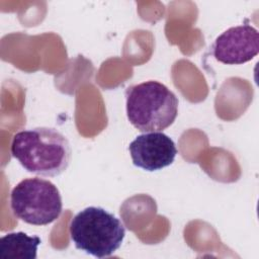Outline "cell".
I'll return each mask as SVG.
<instances>
[{
    "mask_svg": "<svg viewBox=\"0 0 259 259\" xmlns=\"http://www.w3.org/2000/svg\"><path fill=\"white\" fill-rule=\"evenodd\" d=\"M11 154L27 172L54 177L69 167L72 150L68 139L59 131L39 126L16 133Z\"/></svg>",
    "mask_w": 259,
    "mask_h": 259,
    "instance_id": "cell-1",
    "label": "cell"
},
{
    "mask_svg": "<svg viewBox=\"0 0 259 259\" xmlns=\"http://www.w3.org/2000/svg\"><path fill=\"white\" fill-rule=\"evenodd\" d=\"M125 99L127 119L140 132H161L169 127L178 114V98L158 81L130 86Z\"/></svg>",
    "mask_w": 259,
    "mask_h": 259,
    "instance_id": "cell-2",
    "label": "cell"
},
{
    "mask_svg": "<svg viewBox=\"0 0 259 259\" xmlns=\"http://www.w3.org/2000/svg\"><path fill=\"white\" fill-rule=\"evenodd\" d=\"M69 230L75 247L97 258L112 255L125 237L121 221L99 206L79 211L72 219Z\"/></svg>",
    "mask_w": 259,
    "mask_h": 259,
    "instance_id": "cell-3",
    "label": "cell"
},
{
    "mask_svg": "<svg viewBox=\"0 0 259 259\" xmlns=\"http://www.w3.org/2000/svg\"><path fill=\"white\" fill-rule=\"evenodd\" d=\"M13 214L26 224L46 226L60 218L63 210L62 196L51 181L33 177L18 182L10 194Z\"/></svg>",
    "mask_w": 259,
    "mask_h": 259,
    "instance_id": "cell-4",
    "label": "cell"
},
{
    "mask_svg": "<svg viewBox=\"0 0 259 259\" xmlns=\"http://www.w3.org/2000/svg\"><path fill=\"white\" fill-rule=\"evenodd\" d=\"M259 53V32L251 24L233 26L220 34L211 46L214 59L226 65H241Z\"/></svg>",
    "mask_w": 259,
    "mask_h": 259,
    "instance_id": "cell-5",
    "label": "cell"
},
{
    "mask_svg": "<svg viewBox=\"0 0 259 259\" xmlns=\"http://www.w3.org/2000/svg\"><path fill=\"white\" fill-rule=\"evenodd\" d=\"M133 164L146 171H157L170 166L177 155L173 140L161 132L138 136L128 146Z\"/></svg>",
    "mask_w": 259,
    "mask_h": 259,
    "instance_id": "cell-6",
    "label": "cell"
},
{
    "mask_svg": "<svg viewBox=\"0 0 259 259\" xmlns=\"http://www.w3.org/2000/svg\"><path fill=\"white\" fill-rule=\"evenodd\" d=\"M40 242L39 237H31L23 232L8 233L0 239V257L35 259Z\"/></svg>",
    "mask_w": 259,
    "mask_h": 259,
    "instance_id": "cell-7",
    "label": "cell"
}]
</instances>
